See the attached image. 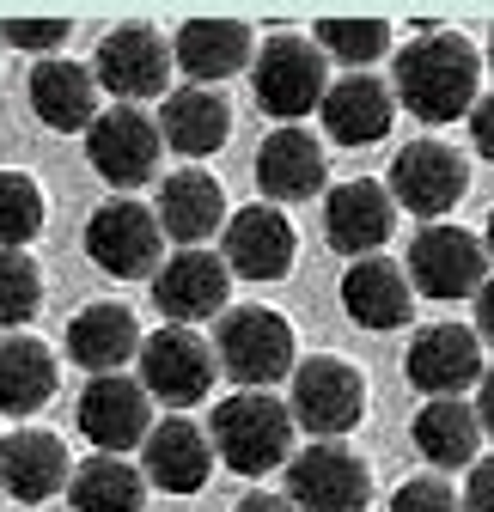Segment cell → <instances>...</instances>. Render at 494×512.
<instances>
[{"label":"cell","mask_w":494,"mask_h":512,"mask_svg":"<svg viewBox=\"0 0 494 512\" xmlns=\"http://www.w3.org/2000/svg\"><path fill=\"white\" fill-rule=\"evenodd\" d=\"M159 214L129 202V196H116L104 208H92L86 220V256L116 275V281H141V275H159Z\"/></svg>","instance_id":"7c38bea8"},{"label":"cell","mask_w":494,"mask_h":512,"mask_svg":"<svg viewBox=\"0 0 494 512\" xmlns=\"http://www.w3.org/2000/svg\"><path fill=\"white\" fill-rule=\"evenodd\" d=\"M226 293H232V269H226V256H214V250H177V256H165L159 275H153L159 317H165V324H183V330L208 324V317H226L232 311Z\"/></svg>","instance_id":"4fadbf2b"},{"label":"cell","mask_w":494,"mask_h":512,"mask_svg":"<svg viewBox=\"0 0 494 512\" xmlns=\"http://www.w3.org/2000/svg\"><path fill=\"white\" fill-rule=\"evenodd\" d=\"M141 324H135V311L129 305H116V299H98L86 311H74V324H68V360L86 366L92 378L104 372H122V360H141Z\"/></svg>","instance_id":"d4e9b609"},{"label":"cell","mask_w":494,"mask_h":512,"mask_svg":"<svg viewBox=\"0 0 494 512\" xmlns=\"http://www.w3.org/2000/svg\"><path fill=\"white\" fill-rule=\"evenodd\" d=\"M391 512H464V506H458L452 482H440V476H409L391 494Z\"/></svg>","instance_id":"836d02e7"},{"label":"cell","mask_w":494,"mask_h":512,"mask_svg":"<svg viewBox=\"0 0 494 512\" xmlns=\"http://www.w3.org/2000/svg\"><path fill=\"white\" fill-rule=\"evenodd\" d=\"M312 43L336 61H348L354 74H366V61H379L391 49V25L385 19H318Z\"/></svg>","instance_id":"1f68e13d"},{"label":"cell","mask_w":494,"mask_h":512,"mask_svg":"<svg viewBox=\"0 0 494 512\" xmlns=\"http://www.w3.org/2000/svg\"><path fill=\"white\" fill-rule=\"evenodd\" d=\"M342 311L360 330H403L415 317V287L409 269L391 263V256H360L342 275Z\"/></svg>","instance_id":"ffe728a7"},{"label":"cell","mask_w":494,"mask_h":512,"mask_svg":"<svg viewBox=\"0 0 494 512\" xmlns=\"http://www.w3.org/2000/svg\"><path fill=\"white\" fill-rule=\"evenodd\" d=\"M482 250H488V263H494V208H488V226H482Z\"/></svg>","instance_id":"60d3db41"},{"label":"cell","mask_w":494,"mask_h":512,"mask_svg":"<svg viewBox=\"0 0 494 512\" xmlns=\"http://www.w3.org/2000/svg\"><path fill=\"white\" fill-rule=\"evenodd\" d=\"M488 281V250L464 226H421L409 238V287L421 299H476Z\"/></svg>","instance_id":"8fae6325"},{"label":"cell","mask_w":494,"mask_h":512,"mask_svg":"<svg viewBox=\"0 0 494 512\" xmlns=\"http://www.w3.org/2000/svg\"><path fill=\"white\" fill-rule=\"evenodd\" d=\"M43 232V189L31 171H0V250H25Z\"/></svg>","instance_id":"d6a6232c"},{"label":"cell","mask_w":494,"mask_h":512,"mask_svg":"<svg viewBox=\"0 0 494 512\" xmlns=\"http://www.w3.org/2000/svg\"><path fill=\"white\" fill-rule=\"evenodd\" d=\"M159 153H165V135H159V122L141 104H110L86 128V159H92V171L110 189H141V183H153Z\"/></svg>","instance_id":"ba28073f"},{"label":"cell","mask_w":494,"mask_h":512,"mask_svg":"<svg viewBox=\"0 0 494 512\" xmlns=\"http://www.w3.org/2000/svg\"><path fill=\"white\" fill-rule=\"evenodd\" d=\"M251 86H257V110H269L281 128H299L312 110H324L330 92V55L312 37H269L251 61Z\"/></svg>","instance_id":"277c9868"},{"label":"cell","mask_w":494,"mask_h":512,"mask_svg":"<svg viewBox=\"0 0 494 512\" xmlns=\"http://www.w3.org/2000/svg\"><path fill=\"white\" fill-rule=\"evenodd\" d=\"M31 110L43 128L55 135H74V128H92L104 110H98V74L86 61H68V55H43L31 68Z\"/></svg>","instance_id":"44dd1931"},{"label":"cell","mask_w":494,"mask_h":512,"mask_svg":"<svg viewBox=\"0 0 494 512\" xmlns=\"http://www.w3.org/2000/svg\"><path fill=\"white\" fill-rule=\"evenodd\" d=\"M74 482V464H68V445L43 427H19L0 439V494H13L25 506H43L49 494H61Z\"/></svg>","instance_id":"d6986e66"},{"label":"cell","mask_w":494,"mask_h":512,"mask_svg":"<svg viewBox=\"0 0 494 512\" xmlns=\"http://www.w3.org/2000/svg\"><path fill=\"white\" fill-rule=\"evenodd\" d=\"M80 433L98 445V452H110V458H122L129 445H147V433H153V397H147V384L129 378V372L92 378L86 391H80Z\"/></svg>","instance_id":"5bb4252c"},{"label":"cell","mask_w":494,"mask_h":512,"mask_svg":"<svg viewBox=\"0 0 494 512\" xmlns=\"http://www.w3.org/2000/svg\"><path fill=\"white\" fill-rule=\"evenodd\" d=\"M159 135H165V147L183 153V159H208V153H220L226 135H232V104H226L214 86H177V92H165V104H159Z\"/></svg>","instance_id":"484cf974"},{"label":"cell","mask_w":494,"mask_h":512,"mask_svg":"<svg viewBox=\"0 0 494 512\" xmlns=\"http://www.w3.org/2000/svg\"><path fill=\"white\" fill-rule=\"evenodd\" d=\"M214 360L238 391H269V384L293 378V324L269 305H232L214 330Z\"/></svg>","instance_id":"3957f363"},{"label":"cell","mask_w":494,"mask_h":512,"mask_svg":"<svg viewBox=\"0 0 494 512\" xmlns=\"http://www.w3.org/2000/svg\"><path fill=\"white\" fill-rule=\"evenodd\" d=\"M458 506L464 512H494V458H476L470 464V482H464Z\"/></svg>","instance_id":"d590c367"},{"label":"cell","mask_w":494,"mask_h":512,"mask_svg":"<svg viewBox=\"0 0 494 512\" xmlns=\"http://www.w3.org/2000/svg\"><path fill=\"white\" fill-rule=\"evenodd\" d=\"M391 122H397V92L373 74H348L324 92V128H330V141L342 147H373L391 135Z\"/></svg>","instance_id":"4316f807"},{"label":"cell","mask_w":494,"mask_h":512,"mask_svg":"<svg viewBox=\"0 0 494 512\" xmlns=\"http://www.w3.org/2000/svg\"><path fill=\"white\" fill-rule=\"evenodd\" d=\"M287 500L299 512H366L373 506V470L342 439H312L287 458Z\"/></svg>","instance_id":"8992f818"},{"label":"cell","mask_w":494,"mask_h":512,"mask_svg":"<svg viewBox=\"0 0 494 512\" xmlns=\"http://www.w3.org/2000/svg\"><path fill=\"white\" fill-rule=\"evenodd\" d=\"M482 372H488L482 336L464 330V324H427V330L409 342V354H403V378L415 384L427 403L470 391V384H482Z\"/></svg>","instance_id":"9a60e30c"},{"label":"cell","mask_w":494,"mask_h":512,"mask_svg":"<svg viewBox=\"0 0 494 512\" xmlns=\"http://www.w3.org/2000/svg\"><path fill=\"white\" fill-rule=\"evenodd\" d=\"M293 409L269 391H238L226 403H214V421H208V439H214V458L238 476H269V470H287L293 458Z\"/></svg>","instance_id":"7a4b0ae2"},{"label":"cell","mask_w":494,"mask_h":512,"mask_svg":"<svg viewBox=\"0 0 494 512\" xmlns=\"http://www.w3.org/2000/svg\"><path fill=\"white\" fill-rule=\"evenodd\" d=\"M159 232L165 238H177L183 250H202L214 232H226V189L208 177V171H171L165 183H159Z\"/></svg>","instance_id":"603a6c76"},{"label":"cell","mask_w":494,"mask_h":512,"mask_svg":"<svg viewBox=\"0 0 494 512\" xmlns=\"http://www.w3.org/2000/svg\"><path fill=\"white\" fill-rule=\"evenodd\" d=\"M214 378H220V360H214V348L196 330L159 324L141 342V384H147V397H159L165 409H196L214 391Z\"/></svg>","instance_id":"9c48e42d"},{"label":"cell","mask_w":494,"mask_h":512,"mask_svg":"<svg viewBox=\"0 0 494 512\" xmlns=\"http://www.w3.org/2000/svg\"><path fill=\"white\" fill-rule=\"evenodd\" d=\"M287 384H293V397H287L293 427H305L312 439H342L366 415V378H360V366H348L336 354H305Z\"/></svg>","instance_id":"5b68a950"},{"label":"cell","mask_w":494,"mask_h":512,"mask_svg":"<svg viewBox=\"0 0 494 512\" xmlns=\"http://www.w3.org/2000/svg\"><path fill=\"white\" fill-rule=\"evenodd\" d=\"M208 470H214V439L183 415L159 421L141 445V476L159 494H196V488H208Z\"/></svg>","instance_id":"7402d4cb"},{"label":"cell","mask_w":494,"mask_h":512,"mask_svg":"<svg viewBox=\"0 0 494 512\" xmlns=\"http://www.w3.org/2000/svg\"><path fill=\"white\" fill-rule=\"evenodd\" d=\"M68 506H74V512H141V506H147V476H141L129 458L98 452V458L74 464Z\"/></svg>","instance_id":"f546056e"},{"label":"cell","mask_w":494,"mask_h":512,"mask_svg":"<svg viewBox=\"0 0 494 512\" xmlns=\"http://www.w3.org/2000/svg\"><path fill=\"white\" fill-rule=\"evenodd\" d=\"M482 86V55L458 31H421L415 43L397 49L391 92L415 122H458L476 110Z\"/></svg>","instance_id":"6da1fadb"},{"label":"cell","mask_w":494,"mask_h":512,"mask_svg":"<svg viewBox=\"0 0 494 512\" xmlns=\"http://www.w3.org/2000/svg\"><path fill=\"white\" fill-rule=\"evenodd\" d=\"M0 43L31 49V55L61 49V43H68V19H7V25H0Z\"/></svg>","instance_id":"e575fe53"},{"label":"cell","mask_w":494,"mask_h":512,"mask_svg":"<svg viewBox=\"0 0 494 512\" xmlns=\"http://www.w3.org/2000/svg\"><path fill=\"white\" fill-rule=\"evenodd\" d=\"M470 141H476L482 159H494V92L476 98V110H470Z\"/></svg>","instance_id":"8d00e7d4"},{"label":"cell","mask_w":494,"mask_h":512,"mask_svg":"<svg viewBox=\"0 0 494 512\" xmlns=\"http://www.w3.org/2000/svg\"><path fill=\"white\" fill-rule=\"evenodd\" d=\"M476 421H482V433L494 439V366H488L482 384H476Z\"/></svg>","instance_id":"f35d334b"},{"label":"cell","mask_w":494,"mask_h":512,"mask_svg":"<svg viewBox=\"0 0 494 512\" xmlns=\"http://www.w3.org/2000/svg\"><path fill=\"white\" fill-rule=\"evenodd\" d=\"M232 512H299V506H293L287 494H263V488H257V494H244Z\"/></svg>","instance_id":"ab89813d"},{"label":"cell","mask_w":494,"mask_h":512,"mask_svg":"<svg viewBox=\"0 0 494 512\" xmlns=\"http://www.w3.org/2000/svg\"><path fill=\"white\" fill-rule=\"evenodd\" d=\"M385 189H391V202L415 220H440L464 202V189H470V159L446 141H409L391 171H385Z\"/></svg>","instance_id":"52a82bcc"},{"label":"cell","mask_w":494,"mask_h":512,"mask_svg":"<svg viewBox=\"0 0 494 512\" xmlns=\"http://www.w3.org/2000/svg\"><path fill=\"white\" fill-rule=\"evenodd\" d=\"M391 232H397V202H391L385 183L348 177L324 196V238H330V250L348 256V263L379 256V244H391Z\"/></svg>","instance_id":"2e32d148"},{"label":"cell","mask_w":494,"mask_h":512,"mask_svg":"<svg viewBox=\"0 0 494 512\" xmlns=\"http://www.w3.org/2000/svg\"><path fill=\"white\" fill-rule=\"evenodd\" d=\"M476 336L482 342H494V275L482 281V293H476Z\"/></svg>","instance_id":"74e56055"},{"label":"cell","mask_w":494,"mask_h":512,"mask_svg":"<svg viewBox=\"0 0 494 512\" xmlns=\"http://www.w3.org/2000/svg\"><path fill=\"white\" fill-rule=\"evenodd\" d=\"M409 439H415V452L434 464V470H464L476 464L482 452V421H476V403L464 397H434V403H421V415L409 421Z\"/></svg>","instance_id":"83f0119b"},{"label":"cell","mask_w":494,"mask_h":512,"mask_svg":"<svg viewBox=\"0 0 494 512\" xmlns=\"http://www.w3.org/2000/svg\"><path fill=\"white\" fill-rule=\"evenodd\" d=\"M488 61H494V31H488Z\"/></svg>","instance_id":"b9f144b4"},{"label":"cell","mask_w":494,"mask_h":512,"mask_svg":"<svg viewBox=\"0 0 494 512\" xmlns=\"http://www.w3.org/2000/svg\"><path fill=\"white\" fill-rule=\"evenodd\" d=\"M171 68H177L171 43H165L153 25H141V19H129V25L104 31V43H98V61H92L98 92H110V98H122V104L165 98V86H171Z\"/></svg>","instance_id":"30bf717a"},{"label":"cell","mask_w":494,"mask_h":512,"mask_svg":"<svg viewBox=\"0 0 494 512\" xmlns=\"http://www.w3.org/2000/svg\"><path fill=\"white\" fill-rule=\"evenodd\" d=\"M330 177V159H324V141L305 135V128H275V135L257 147V189L281 208V202H305L318 196Z\"/></svg>","instance_id":"cb8c5ba5"},{"label":"cell","mask_w":494,"mask_h":512,"mask_svg":"<svg viewBox=\"0 0 494 512\" xmlns=\"http://www.w3.org/2000/svg\"><path fill=\"white\" fill-rule=\"evenodd\" d=\"M43 305V269L31 263V250H0V330L19 336Z\"/></svg>","instance_id":"4dcf8cb0"},{"label":"cell","mask_w":494,"mask_h":512,"mask_svg":"<svg viewBox=\"0 0 494 512\" xmlns=\"http://www.w3.org/2000/svg\"><path fill=\"white\" fill-rule=\"evenodd\" d=\"M55 397V354L37 336H0V415H37Z\"/></svg>","instance_id":"f1b7e54d"},{"label":"cell","mask_w":494,"mask_h":512,"mask_svg":"<svg viewBox=\"0 0 494 512\" xmlns=\"http://www.w3.org/2000/svg\"><path fill=\"white\" fill-rule=\"evenodd\" d=\"M171 55H177V68L190 74V86H220V80L251 68L257 37L244 19H183L177 37H171Z\"/></svg>","instance_id":"ac0fdd59"},{"label":"cell","mask_w":494,"mask_h":512,"mask_svg":"<svg viewBox=\"0 0 494 512\" xmlns=\"http://www.w3.org/2000/svg\"><path fill=\"white\" fill-rule=\"evenodd\" d=\"M220 256L226 269L244 281H281L293 269V220L275 202H251L238 208L220 232Z\"/></svg>","instance_id":"e0dca14e"}]
</instances>
